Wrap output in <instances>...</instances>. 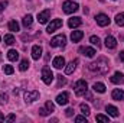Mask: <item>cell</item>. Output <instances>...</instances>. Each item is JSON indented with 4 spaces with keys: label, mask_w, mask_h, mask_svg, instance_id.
Wrapping results in <instances>:
<instances>
[{
    "label": "cell",
    "mask_w": 124,
    "mask_h": 123,
    "mask_svg": "<svg viewBox=\"0 0 124 123\" xmlns=\"http://www.w3.org/2000/svg\"><path fill=\"white\" fill-rule=\"evenodd\" d=\"M88 68H90V71H93V72H97V74L104 75V74H107V72H108V70H110L108 60H107V58H104V57H101V58H98L97 61L91 62V64L88 65Z\"/></svg>",
    "instance_id": "cell-1"
},
{
    "label": "cell",
    "mask_w": 124,
    "mask_h": 123,
    "mask_svg": "<svg viewBox=\"0 0 124 123\" xmlns=\"http://www.w3.org/2000/svg\"><path fill=\"white\" fill-rule=\"evenodd\" d=\"M74 90L77 96H84L85 93L88 91V84L85 80H78L75 84H74Z\"/></svg>",
    "instance_id": "cell-2"
},
{
    "label": "cell",
    "mask_w": 124,
    "mask_h": 123,
    "mask_svg": "<svg viewBox=\"0 0 124 123\" xmlns=\"http://www.w3.org/2000/svg\"><path fill=\"white\" fill-rule=\"evenodd\" d=\"M51 46H54V48H59V46H65V44H66V36L62 33V35H56V36H54L52 39H51Z\"/></svg>",
    "instance_id": "cell-3"
},
{
    "label": "cell",
    "mask_w": 124,
    "mask_h": 123,
    "mask_svg": "<svg viewBox=\"0 0 124 123\" xmlns=\"http://www.w3.org/2000/svg\"><path fill=\"white\" fill-rule=\"evenodd\" d=\"M62 9H63V12L65 13H74V12H77L78 9H79V6L77 4V3H74V1H69V0H66V1H63V4H62Z\"/></svg>",
    "instance_id": "cell-4"
},
{
    "label": "cell",
    "mask_w": 124,
    "mask_h": 123,
    "mask_svg": "<svg viewBox=\"0 0 124 123\" xmlns=\"http://www.w3.org/2000/svg\"><path fill=\"white\" fill-rule=\"evenodd\" d=\"M42 80H43V83L48 84V86L52 83V80H54V72L51 71V68H48V67H43V68H42Z\"/></svg>",
    "instance_id": "cell-5"
},
{
    "label": "cell",
    "mask_w": 124,
    "mask_h": 123,
    "mask_svg": "<svg viewBox=\"0 0 124 123\" xmlns=\"http://www.w3.org/2000/svg\"><path fill=\"white\" fill-rule=\"evenodd\" d=\"M61 26H62V19H55V20H52V22L48 25L46 32H48V33H54L56 29H59Z\"/></svg>",
    "instance_id": "cell-6"
},
{
    "label": "cell",
    "mask_w": 124,
    "mask_h": 123,
    "mask_svg": "<svg viewBox=\"0 0 124 123\" xmlns=\"http://www.w3.org/2000/svg\"><path fill=\"white\" fill-rule=\"evenodd\" d=\"M49 18H51V10H49V9H46V10H43V12L38 13V22H39V23H42V25L48 23Z\"/></svg>",
    "instance_id": "cell-7"
},
{
    "label": "cell",
    "mask_w": 124,
    "mask_h": 123,
    "mask_svg": "<svg viewBox=\"0 0 124 123\" xmlns=\"http://www.w3.org/2000/svg\"><path fill=\"white\" fill-rule=\"evenodd\" d=\"M95 20H97V23H98L100 26H108V25H110V19H108V16L104 15V13L97 15V16H95Z\"/></svg>",
    "instance_id": "cell-8"
},
{
    "label": "cell",
    "mask_w": 124,
    "mask_h": 123,
    "mask_svg": "<svg viewBox=\"0 0 124 123\" xmlns=\"http://www.w3.org/2000/svg\"><path fill=\"white\" fill-rule=\"evenodd\" d=\"M68 101H69V93L63 91V93H61V94H58V97H56V103H58V104L65 106Z\"/></svg>",
    "instance_id": "cell-9"
},
{
    "label": "cell",
    "mask_w": 124,
    "mask_h": 123,
    "mask_svg": "<svg viewBox=\"0 0 124 123\" xmlns=\"http://www.w3.org/2000/svg\"><path fill=\"white\" fill-rule=\"evenodd\" d=\"M79 54H82V55H85L88 58H93L94 55H95V49L90 48V46H81L79 48Z\"/></svg>",
    "instance_id": "cell-10"
},
{
    "label": "cell",
    "mask_w": 124,
    "mask_h": 123,
    "mask_svg": "<svg viewBox=\"0 0 124 123\" xmlns=\"http://www.w3.org/2000/svg\"><path fill=\"white\" fill-rule=\"evenodd\" d=\"M39 93L38 91H26L25 93V101L26 103H33L35 100H38Z\"/></svg>",
    "instance_id": "cell-11"
},
{
    "label": "cell",
    "mask_w": 124,
    "mask_h": 123,
    "mask_svg": "<svg viewBox=\"0 0 124 123\" xmlns=\"http://www.w3.org/2000/svg\"><path fill=\"white\" fill-rule=\"evenodd\" d=\"M111 97L116 101H121V100H124V91L120 90V88H116V90H113V93H111Z\"/></svg>",
    "instance_id": "cell-12"
},
{
    "label": "cell",
    "mask_w": 124,
    "mask_h": 123,
    "mask_svg": "<svg viewBox=\"0 0 124 123\" xmlns=\"http://www.w3.org/2000/svg\"><path fill=\"white\" fill-rule=\"evenodd\" d=\"M104 42H105V46H107L108 49H114V48L117 46V41H116L114 36H107Z\"/></svg>",
    "instance_id": "cell-13"
},
{
    "label": "cell",
    "mask_w": 124,
    "mask_h": 123,
    "mask_svg": "<svg viewBox=\"0 0 124 123\" xmlns=\"http://www.w3.org/2000/svg\"><path fill=\"white\" fill-rule=\"evenodd\" d=\"M40 57H42V48L39 45H33V48H32V58L38 61Z\"/></svg>",
    "instance_id": "cell-14"
},
{
    "label": "cell",
    "mask_w": 124,
    "mask_h": 123,
    "mask_svg": "<svg viewBox=\"0 0 124 123\" xmlns=\"http://www.w3.org/2000/svg\"><path fill=\"white\" fill-rule=\"evenodd\" d=\"M110 80H111L113 84H120V83H123L124 81V75L120 72V71H117V72H114V75H113Z\"/></svg>",
    "instance_id": "cell-15"
},
{
    "label": "cell",
    "mask_w": 124,
    "mask_h": 123,
    "mask_svg": "<svg viewBox=\"0 0 124 123\" xmlns=\"http://www.w3.org/2000/svg\"><path fill=\"white\" fill-rule=\"evenodd\" d=\"M81 23H82L81 18H71V19L68 20V26H69L71 29H74V28H78Z\"/></svg>",
    "instance_id": "cell-16"
},
{
    "label": "cell",
    "mask_w": 124,
    "mask_h": 123,
    "mask_svg": "<svg viewBox=\"0 0 124 123\" xmlns=\"http://www.w3.org/2000/svg\"><path fill=\"white\" fill-rule=\"evenodd\" d=\"M52 65H54L56 70H61L62 67H65V60H63V57H56V58H54Z\"/></svg>",
    "instance_id": "cell-17"
},
{
    "label": "cell",
    "mask_w": 124,
    "mask_h": 123,
    "mask_svg": "<svg viewBox=\"0 0 124 123\" xmlns=\"http://www.w3.org/2000/svg\"><path fill=\"white\" fill-rule=\"evenodd\" d=\"M82 36H84V32L82 31H72V33H71L72 42H79L82 39Z\"/></svg>",
    "instance_id": "cell-18"
},
{
    "label": "cell",
    "mask_w": 124,
    "mask_h": 123,
    "mask_svg": "<svg viewBox=\"0 0 124 123\" xmlns=\"http://www.w3.org/2000/svg\"><path fill=\"white\" fill-rule=\"evenodd\" d=\"M77 64H78V60H74V61L69 62V64L65 67V74H72L74 70H75V67H77Z\"/></svg>",
    "instance_id": "cell-19"
},
{
    "label": "cell",
    "mask_w": 124,
    "mask_h": 123,
    "mask_svg": "<svg viewBox=\"0 0 124 123\" xmlns=\"http://www.w3.org/2000/svg\"><path fill=\"white\" fill-rule=\"evenodd\" d=\"M105 110H107V113H108L110 116H113V117H117V116H118V109L114 107V106H111V104H108V106L105 107Z\"/></svg>",
    "instance_id": "cell-20"
},
{
    "label": "cell",
    "mask_w": 124,
    "mask_h": 123,
    "mask_svg": "<svg viewBox=\"0 0 124 123\" xmlns=\"http://www.w3.org/2000/svg\"><path fill=\"white\" fill-rule=\"evenodd\" d=\"M7 58H9L10 61H17V60H19V52H17L16 49H10V51L7 52Z\"/></svg>",
    "instance_id": "cell-21"
},
{
    "label": "cell",
    "mask_w": 124,
    "mask_h": 123,
    "mask_svg": "<svg viewBox=\"0 0 124 123\" xmlns=\"http://www.w3.org/2000/svg\"><path fill=\"white\" fill-rule=\"evenodd\" d=\"M32 22H33V18H32V15H26V16L23 18V20H22V23H23V26H25L26 29L32 26Z\"/></svg>",
    "instance_id": "cell-22"
},
{
    "label": "cell",
    "mask_w": 124,
    "mask_h": 123,
    "mask_svg": "<svg viewBox=\"0 0 124 123\" xmlns=\"http://www.w3.org/2000/svg\"><path fill=\"white\" fill-rule=\"evenodd\" d=\"M93 90L95 93H101V94H102V93H105V86H104L102 83H95L93 86Z\"/></svg>",
    "instance_id": "cell-23"
},
{
    "label": "cell",
    "mask_w": 124,
    "mask_h": 123,
    "mask_svg": "<svg viewBox=\"0 0 124 123\" xmlns=\"http://www.w3.org/2000/svg\"><path fill=\"white\" fill-rule=\"evenodd\" d=\"M7 28H9V31H12V32H17L19 31V23L16 20H10L9 25H7Z\"/></svg>",
    "instance_id": "cell-24"
},
{
    "label": "cell",
    "mask_w": 124,
    "mask_h": 123,
    "mask_svg": "<svg viewBox=\"0 0 124 123\" xmlns=\"http://www.w3.org/2000/svg\"><path fill=\"white\" fill-rule=\"evenodd\" d=\"M15 42H16V41H15V36H13V35H10V33H9V35H4V44H6V45H13Z\"/></svg>",
    "instance_id": "cell-25"
},
{
    "label": "cell",
    "mask_w": 124,
    "mask_h": 123,
    "mask_svg": "<svg viewBox=\"0 0 124 123\" xmlns=\"http://www.w3.org/2000/svg\"><path fill=\"white\" fill-rule=\"evenodd\" d=\"M79 109H81V112H82V114L84 116H88L91 112H90V106L88 104H85V103H82L81 106H79Z\"/></svg>",
    "instance_id": "cell-26"
},
{
    "label": "cell",
    "mask_w": 124,
    "mask_h": 123,
    "mask_svg": "<svg viewBox=\"0 0 124 123\" xmlns=\"http://www.w3.org/2000/svg\"><path fill=\"white\" fill-rule=\"evenodd\" d=\"M116 23L118 26H124V13H118L116 16Z\"/></svg>",
    "instance_id": "cell-27"
},
{
    "label": "cell",
    "mask_w": 124,
    "mask_h": 123,
    "mask_svg": "<svg viewBox=\"0 0 124 123\" xmlns=\"http://www.w3.org/2000/svg\"><path fill=\"white\" fill-rule=\"evenodd\" d=\"M90 42H91L93 45H95L97 48H100V46H101V39H100L98 36H91V38H90Z\"/></svg>",
    "instance_id": "cell-28"
},
{
    "label": "cell",
    "mask_w": 124,
    "mask_h": 123,
    "mask_svg": "<svg viewBox=\"0 0 124 123\" xmlns=\"http://www.w3.org/2000/svg\"><path fill=\"white\" fill-rule=\"evenodd\" d=\"M95 120H98V122H108V123H110V119H108V116H104V114H97Z\"/></svg>",
    "instance_id": "cell-29"
},
{
    "label": "cell",
    "mask_w": 124,
    "mask_h": 123,
    "mask_svg": "<svg viewBox=\"0 0 124 123\" xmlns=\"http://www.w3.org/2000/svg\"><path fill=\"white\" fill-rule=\"evenodd\" d=\"M28 67H29V61H28V60H23V61L20 62V67H19V68H20V71H26Z\"/></svg>",
    "instance_id": "cell-30"
},
{
    "label": "cell",
    "mask_w": 124,
    "mask_h": 123,
    "mask_svg": "<svg viewBox=\"0 0 124 123\" xmlns=\"http://www.w3.org/2000/svg\"><path fill=\"white\" fill-rule=\"evenodd\" d=\"M3 71H4V74H9V75H10V74H13L15 70H13L12 65H4V67H3Z\"/></svg>",
    "instance_id": "cell-31"
},
{
    "label": "cell",
    "mask_w": 124,
    "mask_h": 123,
    "mask_svg": "<svg viewBox=\"0 0 124 123\" xmlns=\"http://www.w3.org/2000/svg\"><path fill=\"white\" fill-rule=\"evenodd\" d=\"M45 107H46V110H48L49 113H52V112L55 110V106H54V103H52V101H46Z\"/></svg>",
    "instance_id": "cell-32"
},
{
    "label": "cell",
    "mask_w": 124,
    "mask_h": 123,
    "mask_svg": "<svg viewBox=\"0 0 124 123\" xmlns=\"http://www.w3.org/2000/svg\"><path fill=\"white\" fill-rule=\"evenodd\" d=\"M65 84H66V78L62 77V75H58V88L62 87V86H65Z\"/></svg>",
    "instance_id": "cell-33"
},
{
    "label": "cell",
    "mask_w": 124,
    "mask_h": 123,
    "mask_svg": "<svg viewBox=\"0 0 124 123\" xmlns=\"http://www.w3.org/2000/svg\"><path fill=\"white\" fill-rule=\"evenodd\" d=\"M7 98H9V97H7L6 93H1V94H0V103H3V104L7 103Z\"/></svg>",
    "instance_id": "cell-34"
},
{
    "label": "cell",
    "mask_w": 124,
    "mask_h": 123,
    "mask_svg": "<svg viewBox=\"0 0 124 123\" xmlns=\"http://www.w3.org/2000/svg\"><path fill=\"white\" fill-rule=\"evenodd\" d=\"M39 114H40V116H48L49 112L46 110V107H40V109H39Z\"/></svg>",
    "instance_id": "cell-35"
},
{
    "label": "cell",
    "mask_w": 124,
    "mask_h": 123,
    "mask_svg": "<svg viewBox=\"0 0 124 123\" xmlns=\"http://www.w3.org/2000/svg\"><path fill=\"white\" fill-rule=\"evenodd\" d=\"M75 122H85L87 123V116H77V117H75Z\"/></svg>",
    "instance_id": "cell-36"
},
{
    "label": "cell",
    "mask_w": 124,
    "mask_h": 123,
    "mask_svg": "<svg viewBox=\"0 0 124 123\" xmlns=\"http://www.w3.org/2000/svg\"><path fill=\"white\" fill-rule=\"evenodd\" d=\"M65 114H66L68 117H71V116L74 114V109H71V107H69V109H66V110H65Z\"/></svg>",
    "instance_id": "cell-37"
},
{
    "label": "cell",
    "mask_w": 124,
    "mask_h": 123,
    "mask_svg": "<svg viewBox=\"0 0 124 123\" xmlns=\"http://www.w3.org/2000/svg\"><path fill=\"white\" fill-rule=\"evenodd\" d=\"M6 6H7V1H6V0L0 1V12H3V10L6 9Z\"/></svg>",
    "instance_id": "cell-38"
},
{
    "label": "cell",
    "mask_w": 124,
    "mask_h": 123,
    "mask_svg": "<svg viewBox=\"0 0 124 123\" xmlns=\"http://www.w3.org/2000/svg\"><path fill=\"white\" fill-rule=\"evenodd\" d=\"M15 119H16V116H15V114H9V116L6 117V120H7V122H13Z\"/></svg>",
    "instance_id": "cell-39"
},
{
    "label": "cell",
    "mask_w": 124,
    "mask_h": 123,
    "mask_svg": "<svg viewBox=\"0 0 124 123\" xmlns=\"http://www.w3.org/2000/svg\"><path fill=\"white\" fill-rule=\"evenodd\" d=\"M120 60L124 62V51H121V52H120Z\"/></svg>",
    "instance_id": "cell-40"
},
{
    "label": "cell",
    "mask_w": 124,
    "mask_h": 123,
    "mask_svg": "<svg viewBox=\"0 0 124 123\" xmlns=\"http://www.w3.org/2000/svg\"><path fill=\"white\" fill-rule=\"evenodd\" d=\"M4 120H6V119H4V116H3V114L0 113V122H4Z\"/></svg>",
    "instance_id": "cell-41"
},
{
    "label": "cell",
    "mask_w": 124,
    "mask_h": 123,
    "mask_svg": "<svg viewBox=\"0 0 124 123\" xmlns=\"http://www.w3.org/2000/svg\"><path fill=\"white\" fill-rule=\"evenodd\" d=\"M100 1H104V0H100Z\"/></svg>",
    "instance_id": "cell-42"
}]
</instances>
